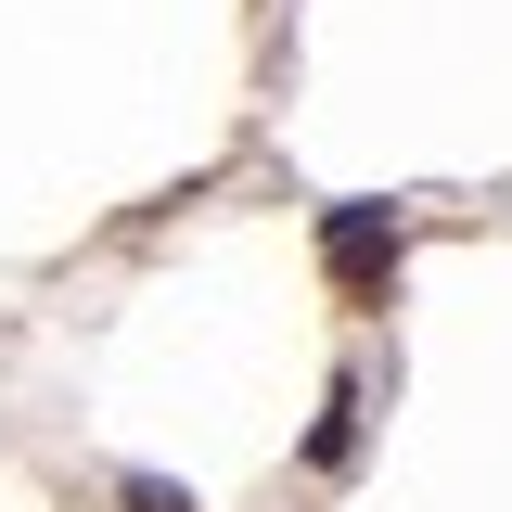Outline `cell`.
<instances>
[{"label":"cell","instance_id":"3","mask_svg":"<svg viewBox=\"0 0 512 512\" xmlns=\"http://www.w3.org/2000/svg\"><path fill=\"white\" fill-rule=\"evenodd\" d=\"M128 512H192V487H167V474H128Z\"/></svg>","mask_w":512,"mask_h":512},{"label":"cell","instance_id":"1","mask_svg":"<svg viewBox=\"0 0 512 512\" xmlns=\"http://www.w3.org/2000/svg\"><path fill=\"white\" fill-rule=\"evenodd\" d=\"M397 205H333L320 218V256H333V282H397Z\"/></svg>","mask_w":512,"mask_h":512},{"label":"cell","instance_id":"2","mask_svg":"<svg viewBox=\"0 0 512 512\" xmlns=\"http://www.w3.org/2000/svg\"><path fill=\"white\" fill-rule=\"evenodd\" d=\"M308 461H320V474H346V461H359V397H333V410H320V436H308Z\"/></svg>","mask_w":512,"mask_h":512}]
</instances>
